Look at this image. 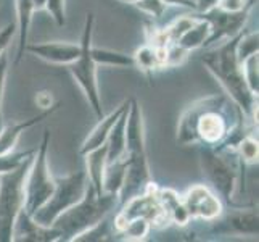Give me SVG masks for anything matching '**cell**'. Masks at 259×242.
I'll return each instance as SVG.
<instances>
[{"instance_id":"obj_17","label":"cell","mask_w":259,"mask_h":242,"mask_svg":"<svg viewBox=\"0 0 259 242\" xmlns=\"http://www.w3.org/2000/svg\"><path fill=\"white\" fill-rule=\"evenodd\" d=\"M16 2V36H18V49L15 57V65L23 60L26 53V46L29 44V31L34 15L32 0H15Z\"/></svg>"},{"instance_id":"obj_8","label":"cell","mask_w":259,"mask_h":242,"mask_svg":"<svg viewBox=\"0 0 259 242\" xmlns=\"http://www.w3.org/2000/svg\"><path fill=\"white\" fill-rule=\"evenodd\" d=\"M89 186L85 171H76L65 178H55V191L42 207L31 215L35 223L52 226L61 213L82 199Z\"/></svg>"},{"instance_id":"obj_21","label":"cell","mask_w":259,"mask_h":242,"mask_svg":"<svg viewBox=\"0 0 259 242\" xmlns=\"http://www.w3.org/2000/svg\"><path fill=\"white\" fill-rule=\"evenodd\" d=\"M92 58L97 66H118V68H136L134 57L129 53L111 49H98L92 46Z\"/></svg>"},{"instance_id":"obj_26","label":"cell","mask_w":259,"mask_h":242,"mask_svg":"<svg viewBox=\"0 0 259 242\" xmlns=\"http://www.w3.org/2000/svg\"><path fill=\"white\" fill-rule=\"evenodd\" d=\"M237 154L245 161L246 165H257V158H259V142L257 137L253 132H248L246 136L240 139L237 144Z\"/></svg>"},{"instance_id":"obj_35","label":"cell","mask_w":259,"mask_h":242,"mask_svg":"<svg viewBox=\"0 0 259 242\" xmlns=\"http://www.w3.org/2000/svg\"><path fill=\"white\" fill-rule=\"evenodd\" d=\"M16 36V24L8 23L5 24L2 29H0V57L7 52V49L10 47L12 41Z\"/></svg>"},{"instance_id":"obj_41","label":"cell","mask_w":259,"mask_h":242,"mask_svg":"<svg viewBox=\"0 0 259 242\" xmlns=\"http://www.w3.org/2000/svg\"><path fill=\"white\" fill-rule=\"evenodd\" d=\"M0 5H2V0H0Z\"/></svg>"},{"instance_id":"obj_6","label":"cell","mask_w":259,"mask_h":242,"mask_svg":"<svg viewBox=\"0 0 259 242\" xmlns=\"http://www.w3.org/2000/svg\"><path fill=\"white\" fill-rule=\"evenodd\" d=\"M94 28H95V15L91 12L85 15L84 28L81 36V53L79 57L66 65L71 76L74 78L77 86L82 89V92L89 102V107L92 109L98 120L103 116V107H102V97L100 89H98L97 81V63L92 58V41H94Z\"/></svg>"},{"instance_id":"obj_25","label":"cell","mask_w":259,"mask_h":242,"mask_svg":"<svg viewBox=\"0 0 259 242\" xmlns=\"http://www.w3.org/2000/svg\"><path fill=\"white\" fill-rule=\"evenodd\" d=\"M151 229L153 228H151V223L148 220L134 218L124 225V228L119 231V236H124L121 237L122 240H144L147 239Z\"/></svg>"},{"instance_id":"obj_11","label":"cell","mask_w":259,"mask_h":242,"mask_svg":"<svg viewBox=\"0 0 259 242\" xmlns=\"http://www.w3.org/2000/svg\"><path fill=\"white\" fill-rule=\"evenodd\" d=\"M212 223V232L218 234H238V236H257L259 218L253 207L232 209L229 213L222 212L219 218Z\"/></svg>"},{"instance_id":"obj_12","label":"cell","mask_w":259,"mask_h":242,"mask_svg":"<svg viewBox=\"0 0 259 242\" xmlns=\"http://www.w3.org/2000/svg\"><path fill=\"white\" fill-rule=\"evenodd\" d=\"M26 53H31V55L37 57L44 61H49V63H53V65L66 66L79 57V53H81V44L61 42V41L28 44V46H26Z\"/></svg>"},{"instance_id":"obj_39","label":"cell","mask_w":259,"mask_h":242,"mask_svg":"<svg viewBox=\"0 0 259 242\" xmlns=\"http://www.w3.org/2000/svg\"><path fill=\"white\" fill-rule=\"evenodd\" d=\"M166 5H176V7H187V8H192L195 10L196 5H195V0H163Z\"/></svg>"},{"instance_id":"obj_13","label":"cell","mask_w":259,"mask_h":242,"mask_svg":"<svg viewBox=\"0 0 259 242\" xmlns=\"http://www.w3.org/2000/svg\"><path fill=\"white\" fill-rule=\"evenodd\" d=\"M60 107H61V102H57V103H53L50 109L42 110L39 115L32 116V118H28V120H24V121L13 123V124H8V126H4L2 131H0V155L8 154V152H13L16 149L18 141H20L21 134L24 131H28L31 128H34L35 124H39L44 120L50 118V116L55 113L60 109Z\"/></svg>"},{"instance_id":"obj_23","label":"cell","mask_w":259,"mask_h":242,"mask_svg":"<svg viewBox=\"0 0 259 242\" xmlns=\"http://www.w3.org/2000/svg\"><path fill=\"white\" fill-rule=\"evenodd\" d=\"M114 234H116V229L113 225V217L108 215V217H105L102 221H98L92 228H89L87 231L76 236L71 242H102V240L111 239V236Z\"/></svg>"},{"instance_id":"obj_3","label":"cell","mask_w":259,"mask_h":242,"mask_svg":"<svg viewBox=\"0 0 259 242\" xmlns=\"http://www.w3.org/2000/svg\"><path fill=\"white\" fill-rule=\"evenodd\" d=\"M200 165L204 178L216 194L230 209L248 207L238 200V194L245 192V168L248 166L234 149L201 147Z\"/></svg>"},{"instance_id":"obj_24","label":"cell","mask_w":259,"mask_h":242,"mask_svg":"<svg viewBox=\"0 0 259 242\" xmlns=\"http://www.w3.org/2000/svg\"><path fill=\"white\" fill-rule=\"evenodd\" d=\"M132 57H134V61H136V68H139L140 71H144V73L148 75V76H151L153 71L161 70V66H159V61H158L156 49L151 47L150 44H145V46H142L140 49H137Z\"/></svg>"},{"instance_id":"obj_37","label":"cell","mask_w":259,"mask_h":242,"mask_svg":"<svg viewBox=\"0 0 259 242\" xmlns=\"http://www.w3.org/2000/svg\"><path fill=\"white\" fill-rule=\"evenodd\" d=\"M35 103H37V107H40L42 110L50 109V107L53 105V102H52V92H49V91L37 92V94H35Z\"/></svg>"},{"instance_id":"obj_1","label":"cell","mask_w":259,"mask_h":242,"mask_svg":"<svg viewBox=\"0 0 259 242\" xmlns=\"http://www.w3.org/2000/svg\"><path fill=\"white\" fill-rule=\"evenodd\" d=\"M240 110L226 94H214L192 102L177 123L176 142L179 146L216 147L226 139L232 123V116ZM242 116V115H240Z\"/></svg>"},{"instance_id":"obj_32","label":"cell","mask_w":259,"mask_h":242,"mask_svg":"<svg viewBox=\"0 0 259 242\" xmlns=\"http://www.w3.org/2000/svg\"><path fill=\"white\" fill-rule=\"evenodd\" d=\"M134 7L139 8L140 12L150 15L151 18H155V20L161 18L167 8V5L163 0H137V2L134 4Z\"/></svg>"},{"instance_id":"obj_40","label":"cell","mask_w":259,"mask_h":242,"mask_svg":"<svg viewBox=\"0 0 259 242\" xmlns=\"http://www.w3.org/2000/svg\"><path fill=\"white\" fill-rule=\"evenodd\" d=\"M32 5H34V12H39L46 7V0H32Z\"/></svg>"},{"instance_id":"obj_15","label":"cell","mask_w":259,"mask_h":242,"mask_svg":"<svg viewBox=\"0 0 259 242\" xmlns=\"http://www.w3.org/2000/svg\"><path fill=\"white\" fill-rule=\"evenodd\" d=\"M129 107H131V98H126V100H122L121 105L116 107L111 113L103 115L102 118L98 120V123L95 124V128L89 132V136L84 139L81 149H79V154L85 155L87 152L103 146L106 142V139H108V134H110L111 128L114 126V123L118 121V118L122 115V112L129 110Z\"/></svg>"},{"instance_id":"obj_27","label":"cell","mask_w":259,"mask_h":242,"mask_svg":"<svg viewBox=\"0 0 259 242\" xmlns=\"http://www.w3.org/2000/svg\"><path fill=\"white\" fill-rule=\"evenodd\" d=\"M259 52V32L257 29L256 31H243L240 34L238 38V42H237V57H238V61L240 65H242V61L253 55V53H257Z\"/></svg>"},{"instance_id":"obj_20","label":"cell","mask_w":259,"mask_h":242,"mask_svg":"<svg viewBox=\"0 0 259 242\" xmlns=\"http://www.w3.org/2000/svg\"><path fill=\"white\" fill-rule=\"evenodd\" d=\"M196 16V15H195ZM211 34V26L204 18L196 16V21L190 29H187L181 38H179L177 44L187 52H193L196 49H203L206 46V41Z\"/></svg>"},{"instance_id":"obj_34","label":"cell","mask_w":259,"mask_h":242,"mask_svg":"<svg viewBox=\"0 0 259 242\" xmlns=\"http://www.w3.org/2000/svg\"><path fill=\"white\" fill-rule=\"evenodd\" d=\"M8 75V55L7 52L0 57V131L4 128V92Z\"/></svg>"},{"instance_id":"obj_7","label":"cell","mask_w":259,"mask_h":242,"mask_svg":"<svg viewBox=\"0 0 259 242\" xmlns=\"http://www.w3.org/2000/svg\"><path fill=\"white\" fill-rule=\"evenodd\" d=\"M49 147H50V129L44 131L39 147L35 149L34 160L26 176L24 184V212L34 215L55 191V178L49 166Z\"/></svg>"},{"instance_id":"obj_2","label":"cell","mask_w":259,"mask_h":242,"mask_svg":"<svg viewBox=\"0 0 259 242\" xmlns=\"http://www.w3.org/2000/svg\"><path fill=\"white\" fill-rule=\"evenodd\" d=\"M126 176L119 191V203H126L129 199L139 194H144L151 181L148 154L145 146V123L140 103L137 98L131 97V107L127 112L126 124Z\"/></svg>"},{"instance_id":"obj_36","label":"cell","mask_w":259,"mask_h":242,"mask_svg":"<svg viewBox=\"0 0 259 242\" xmlns=\"http://www.w3.org/2000/svg\"><path fill=\"white\" fill-rule=\"evenodd\" d=\"M253 0H219L218 4V8L222 12H229V13H235V12H240L243 10V8L251 4Z\"/></svg>"},{"instance_id":"obj_30","label":"cell","mask_w":259,"mask_h":242,"mask_svg":"<svg viewBox=\"0 0 259 242\" xmlns=\"http://www.w3.org/2000/svg\"><path fill=\"white\" fill-rule=\"evenodd\" d=\"M196 21V16L193 15H182V16H179V18H176V20L169 24V26H166V34H167V38H169V41L171 42H177L179 41V38L187 31V29H190L192 26H193V23Z\"/></svg>"},{"instance_id":"obj_5","label":"cell","mask_w":259,"mask_h":242,"mask_svg":"<svg viewBox=\"0 0 259 242\" xmlns=\"http://www.w3.org/2000/svg\"><path fill=\"white\" fill-rule=\"evenodd\" d=\"M34 154L13 171L0 175V242L15 240V225L24 209V184Z\"/></svg>"},{"instance_id":"obj_22","label":"cell","mask_w":259,"mask_h":242,"mask_svg":"<svg viewBox=\"0 0 259 242\" xmlns=\"http://www.w3.org/2000/svg\"><path fill=\"white\" fill-rule=\"evenodd\" d=\"M126 166H127L126 157L111 161V163H106L103 173V192L114 194L119 199V191L124 183V176H126Z\"/></svg>"},{"instance_id":"obj_4","label":"cell","mask_w":259,"mask_h":242,"mask_svg":"<svg viewBox=\"0 0 259 242\" xmlns=\"http://www.w3.org/2000/svg\"><path fill=\"white\" fill-rule=\"evenodd\" d=\"M118 203V195L108 192L97 195L92 184L89 183L82 199L61 213L52 226L60 231V242H71L81 232L87 231L105 217L111 215Z\"/></svg>"},{"instance_id":"obj_16","label":"cell","mask_w":259,"mask_h":242,"mask_svg":"<svg viewBox=\"0 0 259 242\" xmlns=\"http://www.w3.org/2000/svg\"><path fill=\"white\" fill-rule=\"evenodd\" d=\"M155 192L159 203H161V209L164 210L169 220V225H176L179 228H187L190 225L192 218L182 202V195H179L174 189H169V187L158 186Z\"/></svg>"},{"instance_id":"obj_18","label":"cell","mask_w":259,"mask_h":242,"mask_svg":"<svg viewBox=\"0 0 259 242\" xmlns=\"http://www.w3.org/2000/svg\"><path fill=\"white\" fill-rule=\"evenodd\" d=\"M82 157L85 158V175H87L89 183L92 184L97 195H102L103 194V173L106 166V144L87 152Z\"/></svg>"},{"instance_id":"obj_29","label":"cell","mask_w":259,"mask_h":242,"mask_svg":"<svg viewBox=\"0 0 259 242\" xmlns=\"http://www.w3.org/2000/svg\"><path fill=\"white\" fill-rule=\"evenodd\" d=\"M35 149L31 150H23V152H8V154L0 155V175L10 173L13 169H16L23 161L28 158L31 154H34Z\"/></svg>"},{"instance_id":"obj_33","label":"cell","mask_w":259,"mask_h":242,"mask_svg":"<svg viewBox=\"0 0 259 242\" xmlns=\"http://www.w3.org/2000/svg\"><path fill=\"white\" fill-rule=\"evenodd\" d=\"M44 8L50 13L57 26L63 28L66 24V0H46Z\"/></svg>"},{"instance_id":"obj_10","label":"cell","mask_w":259,"mask_h":242,"mask_svg":"<svg viewBox=\"0 0 259 242\" xmlns=\"http://www.w3.org/2000/svg\"><path fill=\"white\" fill-rule=\"evenodd\" d=\"M182 202L192 221L211 223L224 212V202L221 197L203 184H195L190 189H187L182 195Z\"/></svg>"},{"instance_id":"obj_19","label":"cell","mask_w":259,"mask_h":242,"mask_svg":"<svg viewBox=\"0 0 259 242\" xmlns=\"http://www.w3.org/2000/svg\"><path fill=\"white\" fill-rule=\"evenodd\" d=\"M127 112H122V115L114 123L111 128L108 139H106V163L121 160L126 155V124H127Z\"/></svg>"},{"instance_id":"obj_28","label":"cell","mask_w":259,"mask_h":242,"mask_svg":"<svg viewBox=\"0 0 259 242\" xmlns=\"http://www.w3.org/2000/svg\"><path fill=\"white\" fill-rule=\"evenodd\" d=\"M242 73L245 76L249 91L254 95H257L259 94V52L246 57L242 61Z\"/></svg>"},{"instance_id":"obj_9","label":"cell","mask_w":259,"mask_h":242,"mask_svg":"<svg viewBox=\"0 0 259 242\" xmlns=\"http://www.w3.org/2000/svg\"><path fill=\"white\" fill-rule=\"evenodd\" d=\"M254 5H256V0H253L251 4H248L243 10L235 12V13L222 12L218 7L212 8V10H209V12L196 13V16L204 18V20H206L211 26V34L206 41L204 49L218 46V44L235 38V36H238L240 32H242L245 29V24L249 20V15H251Z\"/></svg>"},{"instance_id":"obj_31","label":"cell","mask_w":259,"mask_h":242,"mask_svg":"<svg viewBox=\"0 0 259 242\" xmlns=\"http://www.w3.org/2000/svg\"><path fill=\"white\" fill-rule=\"evenodd\" d=\"M189 53L185 49H182L177 42H171L166 46V61H164V68H177L184 65L187 58H189Z\"/></svg>"},{"instance_id":"obj_14","label":"cell","mask_w":259,"mask_h":242,"mask_svg":"<svg viewBox=\"0 0 259 242\" xmlns=\"http://www.w3.org/2000/svg\"><path fill=\"white\" fill-rule=\"evenodd\" d=\"M15 240L24 242H60V231L53 226L35 223L24 210L18 215L15 225Z\"/></svg>"},{"instance_id":"obj_38","label":"cell","mask_w":259,"mask_h":242,"mask_svg":"<svg viewBox=\"0 0 259 242\" xmlns=\"http://www.w3.org/2000/svg\"><path fill=\"white\" fill-rule=\"evenodd\" d=\"M219 4V0H195V12L196 13H204V12H209L212 8H216Z\"/></svg>"}]
</instances>
